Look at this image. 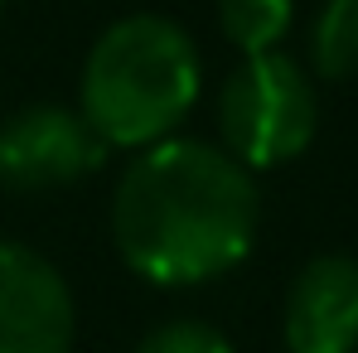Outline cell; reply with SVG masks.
Segmentation results:
<instances>
[{"label":"cell","instance_id":"obj_1","mask_svg":"<svg viewBox=\"0 0 358 353\" xmlns=\"http://www.w3.org/2000/svg\"><path fill=\"white\" fill-rule=\"evenodd\" d=\"M262 223L252 170L223 145L165 136L121 170L112 237L150 286H203L247 261Z\"/></svg>","mask_w":358,"mask_h":353},{"label":"cell","instance_id":"obj_2","mask_svg":"<svg viewBox=\"0 0 358 353\" xmlns=\"http://www.w3.org/2000/svg\"><path fill=\"white\" fill-rule=\"evenodd\" d=\"M203 87V59L189 29L165 15H121L97 34L83 63V117L121 150H145L194 112Z\"/></svg>","mask_w":358,"mask_h":353},{"label":"cell","instance_id":"obj_3","mask_svg":"<svg viewBox=\"0 0 358 353\" xmlns=\"http://www.w3.org/2000/svg\"><path fill=\"white\" fill-rule=\"evenodd\" d=\"M315 126H320L315 82L305 63H296L281 49L247 54L218 92L223 150L247 170H271V165L296 160L315 141Z\"/></svg>","mask_w":358,"mask_h":353},{"label":"cell","instance_id":"obj_4","mask_svg":"<svg viewBox=\"0 0 358 353\" xmlns=\"http://www.w3.org/2000/svg\"><path fill=\"white\" fill-rule=\"evenodd\" d=\"M107 150L112 145L73 107H54V102L20 107L0 121V189L10 194L63 189L92 175L107 160Z\"/></svg>","mask_w":358,"mask_h":353},{"label":"cell","instance_id":"obj_5","mask_svg":"<svg viewBox=\"0 0 358 353\" xmlns=\"http://www.w3.org/2000/svg\"><path fill=\"white\" fill-rule=\"evenodd\" d=\"M78 305L63 271L24 242H0V353H68Z\"/></svg>","mask_w":358,"mask_h":353},{"label":"cell","instance_id":"obj_6","mask_svg":"<svg viewBox=\"0 0 358 353\" xmlns=\"http://www.w3.org/2000/svg\"><path fill=\"white\" fill-rule=\"evenodd\" d=\"M281 334L291 353H354L358 349V257L324 252L305 261L286 291Z\"/></svg>","mask_w":358,"mask_h":353},{"label":"cell","instance_id":"obj_7","mask_svg":"<svg viewBox=\"0 0 358 353\" xmlns=\"http://www.w3.org/2000/svg\"><path fill=\"white\" fill-rule=\"evenodd\" d=\"M310 68L324 82L358 78V0H324L310 24Z\"/></svg>","mask_w":358,"mask_h":353},{"label":"cell","instance_id":"obj_8","mask_svg":"<svg viewBox=\"0 0 358 353\" xmlns=\"http://www.w3.org/2000/svg\"><path fill=\"white\" fill-rule=\"evenodd\" d=\"M291 20H296L291 0H218V29L242 59L281 49V39L291 34Z\"/></svg>","mask_w":358,"mask_h":353},{"label":"cell","instance_id":"obj_9","mask_svg":"<svg viewBox=\"0 0 358 353\" xmlns=\"http://www.w3.org/2000/svg\"><path fill=\"white\" fill-rule=\"evenodd\" d=\"M136 353H238V349L223 329H213L203 319H165L136 344Z\"/></svg>","mask_w":358,"mask_h":353},{"label":"cell","instance_id":"obj_10","mask_svg":"<svg viewBox=\"0 0 358 353\" xmlns=\"http://www.w3.org/2000/svg\"><path fill=\"white\" fill-rule=\"evenodd\" d=\"M0 5H5V0H0Z\"/></svg>","mask_w":358,"mask_h":353}]
</instances>
